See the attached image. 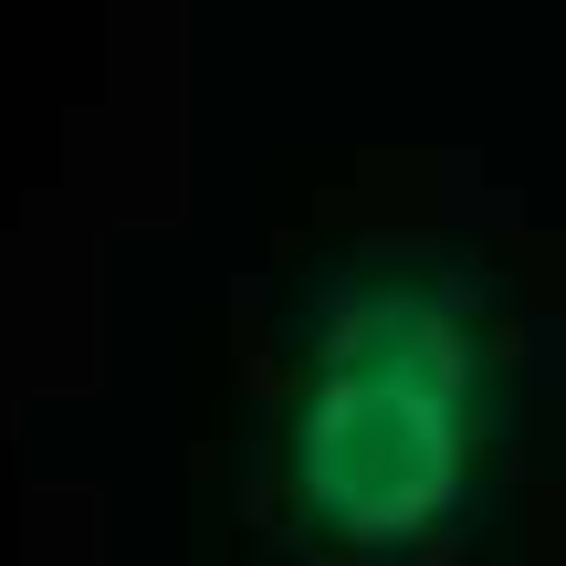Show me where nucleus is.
I'll return each instance as SVG.
<instances>
[{
    "label": "nucleus",
    "instance_id": "1",
    "mask_svg": "<svg viewBox=\"0 0 566 566\" xmlns=\"http://www.w3.org/2000/svg\"><path fill=\"white\" fill-rule=\"evenodd\" d=\"M535 420V294L472 231L336 242L283 283L252 514L283 566H462Z\"/></svg>",
    "mask_w": 566,
    "mask_h": 566
}]
</instances>
